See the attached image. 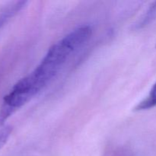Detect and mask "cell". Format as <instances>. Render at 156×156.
<instances>
[{
    "label": "cell",
    "mask_w": 156,
    "mask_h": 156,
    "mask_svg": "<svg viewBox=\"0 0 156 156\" xmlns=\"http://www.w3.org/2000/svg\"><path fill=\"white\" fill-rule=\"evenodd\" d=\"M91 33L92 29L89 25H82L53 44L31 73L34 79L45 87L57 74L70 56L89 39Z\"/></svg>",
    "instance_id": "1"
},
{
    "label": "cell",
    "mask_w": 156,
    "mask_h": 156,
    "mask_svg": "<svg viewBox=\"0 0 156 156\" xmlns=\"http://www.w3.org/2000/svg\"><path fill=\"white\" fill-rule=\"evenodd\" d=\"M156 18V2H154L150 6L149 9L143 15V16L139 20L138 22L136 24V28L140 29L144 27L145 26L148 25L151 22L154 21Z\"/></svg>",
    "instance_id": "2"
},
{
    "label": "cell",
    "mask_w": 156,
    "mask_h": 156,
    "mask_svg": "<svg viewBox=\"0 0 156 156\" xmlns=\"http://www.w3.org/2000/svg\"><path fill=\"white\" fill-rule=\"evenodd\" d=\"M156 106V82L154 84L149 92V96L146 98L145 100L140 102L136 107V111H143V110L150 109Z\"/></svg>",
    "instance_id": "3"
},
{
    "label": "cell",
    "mask_w": 156,
    "mask_h": 156,
    "mask_svg": "<svg viewBox=\"0 0 156 156\" xmlns=\"http://www.w3.org/2000/svg\"><path fill=\"white\" fill-rule=\"evenodd\" d=\"M12 128L11 126H7L0 129V149L4 146V145L7 143L9 136L12 133Z\"/></svg>",
    "instance_id": "4"
}]
</instances>
